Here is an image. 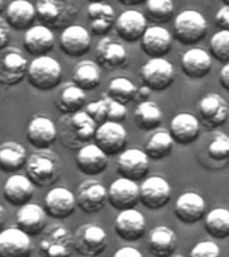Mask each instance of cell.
<instances>
[{
    "label": "cell",
    "mask_w": 229,
    "mask_h": 257,
    "mask_svg": "<svg viewBox=\"0 0 229 257\" xmlns=\"http://www.w3.org/2000/svg\"><path fill=\"white\" fill-rule=\"evenodd\" d=\"M98 124L88 116L86 111H76L66 114L59 119L58 140L64 148L70 150H79L82 146L87 145L95 136Z\"/></svg>",
    "instance_id": "cell-1"
},
{
    "label": "cell",
    "mask_w": 229,
    "mask_h": 257,
    "mask_svg": "<svg viewBox=\"0 0 229 257\" xmlns=\"http://www.w3.org/2000/svg\"><path fill=\"white\" fill-rule=\"evenodd\" d=\"M27 177L35 186L44 188L55 184L62 174L59 157L48 149H40L31 153L26 162Z\"/></svg>",
    "instance_id": "cell-2"
},
{
    "label": "cell",
    "mask_w": 229,
    "mask_h": 257,
    "mask_svg": "<svg viewBox=\"0 0 229 257\" xmlns=\"http://www.w3.org/2000/svg\"><path fill=\"white\" fill-rule=\"evenodd\" d=\"M36 19L52 30L70 26L79 15L80 0H35Z\"/></svg>",
    "instance_id": "cell-3"
},
{
    "label": "cell",
    "mask_w": 229,
    "mask_h": 257,
    "mask_svg": "<svg viewBox=\"0 0 229 257\" xmlns=\"http://www.w3.org/2000/svg\"><path fill=\"white\" fill-rule=\"evenodd\" d=\"M28 83L40 91H50L58 87L62 80V67L51 56L40 55L28 63Z\"/></svg>",
    "instance_id": "cell-4"
},
{
    "label": "cell",
    "mask_w": 229,
    "mask_h": 257,
    "mask_svg": "<svg viewBox=\"0 0 229 257\" xmlns=\"http://www.w3.org/2000/svg\"><path fill=\"white\" fill-rule=\"evenodd\" d=\"M208 22L201 12L185 10L174 19V39L182 46H194L204 39Z\"/></svg>",
    "instance_id": "cell-5"
},
{
    "label": "cell",
    "mask_w": 229,
    "mask_h": 257,
    "mask_svg": "<svg viewBox=\"0 0 229 257\" xmlns=\"http://www.w3.org/2000/svg\"><path fill=\"white\" fill-rule=\"evenodd\" d=\"M39 250L44 257H70L74 252V234L63 225H54L44 232Z\"/></svg>",
    "instance_id": "cell-6"
},
{
    "label": "cell",
    "mask_w": 229,
    "mask_h": 257,
    "mask_svg": "<svg viewBox=\"0 0 229 257\" xmlns=\"http://www.w3.org/2000/svg\"><path fill=\"white\" fill-rule=\"evenodd\" d=\"M141 79L152 91H164L174 80L173 64L165 58H150L141 68Z\"/></svg>",
    "instance_id": "cell-7"
},
{
    "label": "cell",
    "mask_w": 229,
    "mask_h": 257,
    "mask_svg": "<svg viewBox=\"0 0 229 257\" xmlns=\"http://www.w3.org/2000/svg\"><path fill=\"white\" fill-rule=\"evenodd\" d=\"M28 62L16 47H6L0 51V84L15 86L27 76Z\"/></svg>",
    "instance_id": "cell-8"
},
{
    "label": "cell",
    "mask_w": 229,
    "mask_h": 257,
    "mask_svg": "<svg viewBox=\"0 0 229 257\" xmlns=\"http://www.w3.org/2000/svg\"><path fill=\"white\" fill-rule=\"evenodd\" d=\"M95 145L106 156H117L124 152L128 144V133L120 122L106 120L95 130Z\"/></svg>",
    "instance_id": "cell-9"
},
{
    "label": "cell",
    "mask_w": 229,
    "mask_h": 257,
    "mask_svg": "<svg viewBox=\"0 0 229 257\" xmlns=\"http://www.w3.org/2000/svg\"><path fill=\"white\" fill-rule=\"evenodd\" d=\"M107 245V234L94 224L82 225L74 234V249L80 256L95 257L103 253Z\"/></svg>",
    "instance_id": "cell-10"
},
{
    "label": "cell",
    "mask_w": 229,
    "mask_h": 257,
    "mask_svg": "<svg viewBox=\"0 0 229 257\" xmlns=\"http://www.w3.org/2000/svg\"><path fill=\"white\" fill-rule=\"evenodd\" d=\"M172 200V188L164 177L145 178L140 186V202L145 208L157 210L166 206Z\"/></svg>",
    "instance_id": "cell-11"
},
{
    "label": "cell",
    "mask_w": 229,
    "mask_h": 257,
    "mask_svg": "<svg viewBox=\"0 0 229 257\" xmlns=\"http://www.w3.org/2000/svg\"><path fill=\"white\" fill-rule=\"evenodd\" d=\"M228 116V103L218 94H206L198 102V120L209 130L222 126Z\"/></svg>",
    "instance_id": "cell-12"
},
{
    "label": "cell",
    "mask_w": 229,
    "mask_h": 257,
    "mask_svg": "<svg viewBox=\"0 0 229 257\" xmlns=\"http://www.w3.org/2000/svg\"><path fill=\"white\" fill-rule=\"evenodd\" d=\"M75 201L76 206L83 213L92 214L99 212L107 202V189L99 181H83L76 189Z\"/></svg>",
    "instance_id": "cell-13"
},
{
    "label": "cell",
    "mask_w": 229,
    "mask_h": 257,
    "mask_svg": "<svg viewBox=\"0 0 229 257\" xmlns=\"http://www.w3.org/2000/svg\"><path fill=\"white\" fill-rule=\"evenodd\" d=\"M150 160L144 150L137 148L126 149L121 153L117 162V170L121 177L132 181L145 180L149 173Z\"/></svg>",
    "instance_id": "cell-14"
},
{
    "label": "cell",
    "mask_w": 229,
    "mask_h": 257,
    "mask_svg": "<svg viewBox=\"0 0 229 257\" xmlns=\"http://www.w3.org/2000/svg\"><path fill=\"white\" fill-rule=\"evenodd\" d=\"M107 201L117 210L136 208L140 202V186L136 181L120 177L112 181L107 190Z\"/></svg>",
    "instance_id": "cell-15"
},
{
    "label": "cell",
    "mask_w": 229,
    "mask_h": 257,
    "mask_svg": "<svg viewBox=\"0 0 229 257\" xmlns=\"http://www.w3.org/2000/svg\"><path fill=\"white\" fill-rule=\"evenodd\" d=\"M59 47L64 52V55L70 58H80L91 48V35L83 26L70 24L64 27L63 32L60 34Z\"/></svg>",
    "instance_id": "cell-16"
},
{
    "label": "cell",
    "mask_w": 229,
    "mask_h": 257,
    "mask_svg": "<svg viewBox=\"0 0 229 257\" xmlns=\"http://www.w3.org/2000/svg\"><path fill=\"white\" fill-rule=\"evenodd\" d=\"M114 232L125 241H137L146 233V220L136 208L125 209L114 220Z\"/></svg>",
    "instance_id": "cell-17"
},
{
    "label": "cell",
    "mask_w": 229,
    "mask_h": 257,
    "mask_svg": "<svg viewBox=\"0 0 229 257\" xmlns=\"http://www.w3.org/2000/svg\"><path fill=\"white\" fill-rule=\"evenodd\" d=\"M116 32L126 43L140 42L144 32L148 28V19L142 12L137 10H128L122 12L116 19Z\"/></svg>",
    "instance_id": "cell-18"
},
{
    "label": "cell",
    "mask_w": 229,
    "mask_h": 257,
    "mask_svg": "<svg viewBox=\"0 0 229 257\" xmlns=\"http://www.w3.org/2000/svg\"><path fill=\"white\" fill-rule=\"evenodd\" d=\"M28 144L35 149H48L58 140V128L51 118L46 115H35L27 126Z\"/></svg>",
    "instance_id": "cell-19"
},
{
    "label": "cell",
    "mask_w": 229,
    "mask_h": 257,
    "mask_svg": "<svg viewBox=\"0 0 229 257\" xmlns=\"http://www.w3.org/2000/svg\"><path fill=\"white\" fill-rule=\"evenodd\" d=\"M76 201L75 196L71 190L66 188H52L44 196V210L47 216L56 218V220H63L67 218L75 212Z\"/></svg>",
    "instance_id": "cell-20"
},
{
    "label": "cell",
    "mask_w": 229,
    "mask_h": 257,
    "mask_svg": "<svg viewBox=\"0 0 229 257\" xmlns=\"http://www.w3.org/2000/svg\"><path fill=\"white\" fill-rule=\"evenodd\" d=\"M96 63L99 64V67L112 71L118 70L126 66L128 63V51L125 48L124 44L117 42L112 38H103L100 39L95 48Z\"/></svg>",
    "instance_id": "cell-21"
},
{
    "label": "cell",
    "mask_w": 229,
    "mask_h": 257,
    "mask_svg": "<svg viewBox=\"0 0 229 257\" xmlns=\"http://www.w3.org/2000/svg\"><path fill=\"white\" fill-rule=\"evenodd\" d=\"M16 225L30 237L39 236L47 228V213L38 204H24L16 212Z\"/></svg>",
    "instance_id": "cell-22"
},
{
    "label": "cell",
    "mask_w": 229,
    "mask_h": 257,
    "mask_svg": "<svg viewBox=\"0 0 229 257\" xmlns=\"http://www.w3.org/2000/svg\"><path fill=\"white\" fill-rule=\"evenodd\" d=\"M31 237L19 228L3 229L0 232V257H30Z\"/></svg>",
    "instance_id": "cell-23"
},
{
    "label": "cell",
    "mask_w": 229,
    "mask_h": 257,
    "mask_svg": "<svg viewBox=\"0 0 229 257\" xmlns=\"http://www.w3.org/2000/svg\"><path fill=\"white\" fill-rule=\"evenodd\" d=\"M205 209L206 204L201 194L196 192H186L177 198L174 214L182 224L193 225L204 218Z\"/></svg>",
    "instance_id": "cell-24"
},
{
    "label": "cell",
    "mask_w": 229,
    "mask_h": 257,
    "mask_svg": "<svg viewBox=\"0 0 229 257\" xmlns=\"http://www.w3.org/2000/svg\"><path fill=\"white\" fill-rule=\"evenodd\" d=\"M213 58L200 47L189 48L181 58V70L190 79H202L212 71Z\"/></svg>",
    "instance_id": "cell-25"
},
{
    "label": "cell",
    "mask_w": 229,
    "mask_h": 257,
    "mask_svg": "<svg viewBox=\"0 0 229 257\" xmlns=\"http://www.w3.org/2000/svg\"><path fill=\"white\" fill-rule=\"evenodd\" d=\"M141 48L150 58H164L172 50L173 36L166 28L152 26L141 38Z\"/></svg>",
    "instance_id": "cell-26"
},
{
    "label": "cell",
    "mask_w": 229,
    "mask_h": 257,
    "mask_svg": "<svg viewBox=\"0 0 229 257\" xmlns=\"http://www.w3.org/2000/svg\"><path fill=\"white\" fill-rule=\"evenodd\" d=\"M107 166V156L95 144L84 145L76 153V168L84 176H99Z\"/></svg>",
    "instance_id": "cell-27"
},
{
    "label": "cell",
    "mask_w": 229,
    "mask_h": 257,
    "mask_svg": "<svg viewBox=\"0 0 229 257\" xmlns=\"http://www.w3.org/2000/svg\"><path fill=\"white\" fill-rule=\"evenodd\" d=\"M169 134L174 144L190 145L200 137V120L190 112H180L170 120Z\"/></svg>",
    "instance_id": "cell-28"
},
{
    "label": "cell",
    "mask_w": 229,
    "mask_h": 257,
    "mask_svg": "<svg viewBox=\"0 0 229 257\" xmlns=\"http://www.w3.org/2000/svg\"><path fill=\"white\" fill-rule=\"evenodd\" d=\"M35 194V185L27 176L12 174L8 177L3 186V196L7 202L14 206L28 204Z\"/></svg>",
    "instance_id": "cell-29"
},
{
    "label": "cell",
    "mask_w": 229,
    "mask_h": 257,
    "mask_svg": "<svg viewBox=\"0 0 229 257\" xmlns=\"http://www.w3.org/2000/svg\"><path fill=\"white\" fill-rule=\"evenodd\" d=\"M55 36L50 27L39 24L32 26L24 32L23 46L28 54L34 56L46 55L54 48Z\"/></svg>",
    "instance_id": "cell-30"
},
{
    "label": "cell",
    "mask_w": 229,
    "mask_h": 257,
    "mask_svg": "<svg viewBox=\"0 0 229 257\" xmlns=\"http://www.w3.org/2000/svg\"><path fill=\"white\" fill-rule=\"evenodd\" d=\"M4 12L8 26L16 31H27L36 19L35 4L28 0H12Z\"/></svg>",
    "instance_id": "cell-31"
},
{
    "label": "cell",
    "mask_w": 229,
    "mask_h": 257,
    "mask_svg": "<svg viewBox=\"0 0 229 257\" xmlns=\"http://www.w3.org/2000/svg\"><path fill=\"white\" fill-rule=\"evenodd\" d=\"M177 246V236L173 229L160 225L150 230L148 236V250L154 257H170Z\"/></svg>",
    "instance_id": "cell-32"
},
{
    "label": "cell",
    "mask_w": 229,
    "mask_h": 257,
    "mask_svg": "<svg viewBox=\"0 0 229 257\" xmlns=\"http://www.w3.org/2000/svg\"><path fill=\"white\" fill-rule=\"evenodd\" d=\"M90 28L94 35H106L116 24L114 8L107 3H90L87 7Z\"/></svg>",
    "instance_id": "cell-33"
},
{
    "label": "cell",
    "mask_w": 229,
    "mask_h": 257,
    "mask_svg": "<svg viewBox=\"0 0 229 257\" xmlns=\"http://www.w3.org/2000/svg\"><path fill=\"white\" fill-rule=\"evenodd\" d=\"M27 152L23 145L15 141H7L0 145V170L3 173H16L26 166Z\"/></svg>",
    "instance_id": "cell-34"
},
{
    "label": "cell",
    "mask_w": 229,
    "mask_h": 257,
    "mask_svg": "<svg viewBox=\"0 0 229 257\" xmlns=\"http://www.w3.org/2000/svg\"><path fill=\"white\" fill-rule=\"evenodd\" d=\"M100 67L94 60H80L72 70V82L84 91L94 90L100 84Z\"/></svg>",
    "instance_id": "cell-35"
},
{
    "label": "cell",
    "mask_w": 229,
    "mask_h": 257,
    "mask_svg": "<svg viewBox=\"0 0 229 257\" xmlns=\"http://www.w3.org/2000/svg\"><path fill=\"white\" fill-rule=\"evenodd\" d=\"M86 104V91L76 84H67L56 96L55 106L62 115L80 111Z\"/></svg>",
    "instance_id": "cell-36"
},
{
    "label": "cell",
    "mask_w": 229,
    "mask_h": 257,
    "mask_svg": "<svg viewBox=\"0 0 229 257\" xmlns=\"http://www.w3.org/2000/svg\"><path fill=\"white\" fill-rule=\"evenodd\" d=\"M134 122L144 132H153L162 123V111L160 106L152 100H142L134 110Z\"/></svg>",
    "instance_id": "cell-37"
},
{
    "label": "cell",
    "mask_w": 229,
    "mask_h": 257,
    "mask_svg": "<svg viewBox=\"0 0 229 257\" xmlns=\"http://www.w3.org/2000/svg\"><path fill=\"white\" fill-rule=\"evenodd\" d=\"M204 229L209 236L216 240H225L229 237V210L214 208L205 214Z\"/></svg>",
    "instance_id": "cell-38"
},
{
    "label": "cell",
    "mask_w": 229,
    "mask_h": 257,
    "mask_svg": "<svg viewBox=\"0 0 229 257\" xmlns=\"http://www.w3.org/2000/svg\"><path fill=\"white\" fill-rule=\"evenodd\" d=\"M174 148V141L169 132H156L149 137L145 144V150L149 160L162 161L172 154Z\"/></svg>",
    "instance_id": "cell-39"
},
{
    "label": "cell",
    "mask_w": 229,
    "mask_h": 257,
    "mask_svg": "<svg viewBox=\"0 0 229 257\" xmlns=\"http://www.w3.org/2000/svg\"><path fill=\"white\" fill-rule=\"evenodd\" d=\"M137 91H138V87L133 83L132 80L124 78V76H118V78H114L108 82L106 94H107L108 98H111V99L122 104H126L136 99Z\"/></svg>",
    "instance_id": "cell-40"
},
{
    "label": "cell",
    "mask_w": 229,
    "mask_h": 257,
    "mask_svg": "<svg viewBox=\"0 0 229 257\" xmlns=\"http://www.w3.org/2000/svg\"><path fill=\"white\" fill-rule=\"evenodd\" d=\"M145 10L152 20L157 23H166L172 19L174 4L173 0H145Z\"/></svg>",
    "instance_id": "cell-41"
},
{
    "label": "cell",
    "mask_w": 229,
    "mask_h": 257,
    "mask_svg": "<svg viewBox=\"0 0 229 257\" xmlns=\"http://www.w3.org/2000/svg\"><path fill=\"white\" fill-rule=\"evenodd\" d=\"M209 54L213 59L221 63H229V31L218 30V32L210 38Z\"/></svg>",
    "instance_id": "cell-42"
},
{
    "label": "cell",
    "mask_w": 229,
    "mask_h": 257,
    "mask_svg": "<svg viewBox=\"0 0 229 257\" xmlns=\"http://www.w3.org/2000/svg\"><path fill=\"white\" fill-rule=\"evenodd\" d=\"M209 158L214 162L229 160V136L218 133L208 146Z\"/></svg>",
    "instance_id": "cell-43"
},
{
    "label": "cell",
    "mask_w": 229,
    "mask_h": 257,
    "mask_svg": "<svg viewBox=\"0 0 229 257\" xmlns=\"http://www.w3.org/2000/svg\"><path fill=\"white\" fill-rule=\"evenodd\" d=\"M189 257H221L220 246L213 241H200L190 249Z\"/></svg>",
    "instance_id": "cell-44"
},
{
    "label": "cell",
    "mask_w": 229,
    "mask_h": 257,
    "mask_svg": "<svg viewBox=\"0 0 229 257\" xmlns=\"http://www.w3.org/2000/svg\"><path fill=\"white\" fill-rule=\"evenodd\" d=\"M102 98L104 99V103H106V107H107V120H111V122H122V120L126 119V115H128V110L125 107V104L117 102V100L108 98L107 94L104 92Z\"/></svg>",
    "instance_id": "cell-45"
},
{
    "label": "cell",
    "mask_w": 229,
    "mask_h": 257,
    "mask_svg": "<svg viewBox=\"0 0 229 257\" xmlns=\"http://www.w3.org/2000/svg\"><path fill=\"white\" fill-rule=\"evenodd\" d=\"M84 111L87 112L88 116H90L98 126L107 120V107H106V103H104L103 98H100L99 100L90 102L88 104H86V110H84Z\"/></svg>",
    "instance_id": "cell-46"
},
{
    "label": "cell",
    "mask_w": 229,
    "mask_h": 257,
    "mask_svg": "<svg viewBox=\"0 0 229 257\" xmlns=\"http://www.w3.org/2000/svg\"><path fill=\"white\" fill-rule=\"evenodd\" d=\"M214 24L220 30H225V31H229V7L228 6H224L221 7L218 11L216 12L214 15Z\"/></svg>",
    "instance_id": "cell-47"
},
{
    "label": "cell",
    "mask_w": 229,
    "mask_h": 257,
    "mask_svg": "<svg viewBox=\"0 0 229 257\" xmlns=\"http://www.w3.org/2000/svg\"><path fill=\"white\" fill-rule=\"evenodd\" d=\"M11 40V27L8 26L7 20L0 16V51L8 47Z\"/></svg>",
    "instance_id": "cell-48"
},
{
    "label": "cell",
    "mask_w": 229,
    "mask_h": 257,
    "mask_svg": "<svg viewBox=\"0 0 229 257\" xmlns=\"http://www.w3.org/2000/svg\"><path fill=\"white\" fill-rule=\"evenodd\" d=\"M112 257H144L142 253L134 246H122L114 252Z\"/></svg>",
    "instance_id": "cell-49"
},
{
    "label": "cell",
    "mask_w": 229,
    "mask_h": 257,
    "mask_svg": "<svg viewBox=\"0 0 229 257\" xmlns=\"http://www.w3.org/2000/svg\"><path fill=\"white\" fill-rule=\"evenodd\" d=\"M220 86L225 91L229 92V63H225L220 70V76H218Z\"/></svg>",
    "instance_id": "cell-50"
},
{
    "label": "cell",
    "mask_w": 229,
    "mask_h": 257,
    "mask_svg": "<svg viewBox=\"0 0 229 257\" xmlns=\"http://www.w3.org/2000/svg\"><path fill=\"white\" fill-rule=\"evenodd\" d=\"M150 88L146 87V86H141V87H138V91H137V98L140 96V98H148L149 94H150Z\"/></svg>",
    "instance_id": "cell-51"
},
{
    "label": "cell",
    "mask_w": 229,
    "mask_h": 257,
    "mask_svg": "<svg viewBox=\"0 0 229 257\" xmlns=\"http://www.w3.org/2000/svg\"><path fill=\"white\" fill-rule=\"evenodd\" d=\"M118 3L124 6H138V4L145 3V0H118Z\"/></svg>",
    "instance_id": "cell-52"
},
{
    "label": "cell",
    "mask_w": 229,
    "mask_h": 257,
    "mask_svg": "<svg viewBox=\"0 0 229 257\" xmlns=\"http://www.w3.org/2000/svg\"><path fill=\"white\" fill-rule=\"evenodd\" d=\"M4 225H6V210L0 205V232L4 229Z\"/></svg>",
    "instance_id": "cell-53"
},
{
    "label": "cell",
    "mask_w": 229,
    "mask_h": 257,
    "mask_svg": "<svg viewBox=\"0 0 229 257\" xmlns=\"http://www.w3.org/2000/svg\"><path fill=\"white\" fill-rule=\"evenodd\" d=\"M4 11V0H0V14Z\"/></svg>",
    "instance_id": "cell-54"
},
{
    "label": "cell",
    "mask_w": 229,
    "mask_h": 257,
    "mask_svg": "<svg viewBox=\"0 0 229 257\" xmlns=\"http://www.w3.org/2000/svg\"><path fill=\"white\" fill-rule=\"evenodd\" d=\"M88 3H100V2H103V0H87Z\"/></svg>",
    "instance_id": "cell-55"
},
{
    "label": "cell",
    "mask_w": 229,
    "mask_h": 257,
    "mask_svg": "<svg viewBox=\"0 0 229 257\" xmlns=\"http://www.w3.org/2000/svg\"><path fill=\"white\" fill-rule=\"evenodd\" d=\"M222 3H224V6H228L229 7V0H221Z\"/></svg>",
    "instance_id": "cell-56"
},
{
    "label": "cell",
    "mask_w": 229,
    "mask_h": 257,
    "mask_svg": "<svg viewBox=\"0 0 229 257\" xmlns=\"http://www.w3.org/2000/svg\"><path fill=\"white\" fill-rule=\"evenodd\" d=\"M170 257H184V256H181V254H172Z\"/></svg>",
    "instance_id": "cell-57"
},
{
    "label": "cell",
    "mask_w": 229,
    "mask_h": 257,
    "mask_svg": "<svg viewBox=\"0 0 229 257\" xmlns=\"http://www.w3.org/2000/svg\"><path fill=\"white\" fill-rule=\"evenodd\" d=\"M80 257H88V256H80Z\"/></svg>",
    "instance_id": "cell-58"
}]
</instances>
